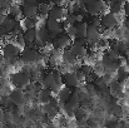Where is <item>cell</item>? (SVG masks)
I'll return each instance as SVG.
<instances>
[{"label": "cell", "mask_w": 129, "mask_h": 128, "mask_svg": "<svg viewBox=\"0 0 129 128\" xmlns=\"http://www.w3.org/2000/svg\"><path fill=\"white\" fill-rule=\"evenodd\" d=\"M108 88H109V92H110V94L112 95H114L115 97V99H118V98H122L123 97V85L122 83H119V82H117L115 79H113L109 84H108Z\"/></svg>", "instance_id": "obj_15"}, {"label": "cell", "mask_w": 129, "mask_h": 128, "mask_svg": "<svg viewBox=\"0 0 129 128\" xmlns=\"http://www.w3.org/2000/svg\"><path fill=\"white\" fill-rule=\"evenodd\" d=\"M119 25V15H114L112 13H104L100 15V27L104 30H113Z\"/></svg>", "instance_id": "obj_7"}, {"label": "cell", "mask_w": 129, "mask_h": 128, "mask_svg": "<svg viewBox=\"0 0 129 128\" xmlns=\"http://www.w3.org/2000/svg\"><path fill=\"white\" fill-rule=\"evenodd\" d=\"M123 6H124V3L123 1H113L110 4V8H109V13L114 14V15H119L122 11H123Z\"/></svg>", "instance_id": "obj_25"}, {"label": "cell", "mask_w": 129, "mask_h": 128, "mask_svg": "<svg viewBox=\"0 0 129 128\" xmlns=\"http://www.w3.org/2000/svg\"><path fill=\"white\" fill-rule=\"evenodd\" d=\"M8 14L10 18H13L14 20L16 21H20V19L23 18V13H21V4H18V3H14V4H10L9 9H8Z\"/></svg>", "instance_id": "obj_14"}, {"label": "cell", "mask_w": 129, "mask_h": 128, "mask_svg": "<svg viewBox=\"0 0 129 128\" xmlns=\"http://www.w3.org/2000/svg\"><path fill=\"white\" fill-rule=\"evenodd\" d=\"M72 42L73 40L64 33V34H60V35L55 37L50 42V44H51V48L55 49V50H67V49H69Z\"/></svg>", "instance_id": "obj_9"}, {"label": "cell", "mask_w": 129, "mask_h": 128, "mask_svg": "<svg viewBox=\"0 0 129 128\" xmlns=\"http://www.w3.org/2000/svg\"><path fill=\"white\" fill-rule=\"evenodd\" d=\"M75 58H85L88 55V48H86V43H85V39H74L69 49H68Z\"/></svg>", "instance_id": "obj_5"}, {"label": "cell", "mask_w": 129, "mask_h": 128, "mask_svg": "<svg viewBox=\"0 0 129 128\" xmlns=\"http://www.w3.org/2000/svg\"><path fill=\"white\" fill-rule=\"evenodd\" d=\"M6 16V10L5 9H0V20H3Z\"/></svg>", "instance_id": "obj_37"}, {"label": "cell", "mask_w": 129, "mask_h": 128, "mask_svg": "<svg viewBox=\"0 0 129 128\" xmlns=\"http://www.w3.org/2000/svg\"><path fill=\"white\" fill-rule=\"evenodd\" d=\"M11 106H13V103H11V100H10V98H9L8 94H4V95L0 97V107L3 109H8Z\"/></svg>", "instance_id": "obj_28"}, {"label": "cell", "mask_w": 129, "mask_h": 128, "mask_svg": "<svg viewBox=\"0 0 129 128\" xmlns=\"http://www.w3.org/2000/svg\"><path fill=\"white\" fill-rule=\"evenodd\" d=\"M120 127H122V121L115 119V118L107 124V128H120Z\"/></svg>", "instance_id": "obj_32"}, {"label": "cell", "mask_w": 129, "mask_h": 128, "mask_svg": "<svg viewBox=\"0 0 129 128\" xmlns=\"http://www.w3.org/2000/svg\"><path fill=\"white\" fill-rule=\"evenodd\" d=\"M38 4L35 0H26L21 3V13L23 18L26 19H34L38 18Z\"/></svg>", "instance_id": "obj_8"}, {"label": "cell", "mask_w": 129, "mask_h": 128, "mask_svg": "<svg viewBox=\"0 0 129 128\" xmlns=\"http://www.w3.org/2000/svg\"><path fill=\"white\" fill-rule=\"evenodd\" d=\"M128 87H129V81H128Z\"/></svg>", "instance_id": "obj_42"}, {"label": "cell", "mask_w": 129, "mask_h": 128, "mask_svg": "<svg viewBox=\"0 0 129 128\" xmlns=\"http://www.w3.org/2000/svg\"><path fill=\"white\" fill-rule=\"evenodd\" d=\"M65 34H67L72 40L77 39V25H68V27L65 28Z\"/></svg>", "instance_id": "obj_29"}, {"label": "cell", "mask_w": 129, "mask_h": 128, "mask_svg": "<svg viewBox=\"0 0 129 128\" xmlns=\"http://www.w3.org/2000/svg\"><path fill=\"white\" fill-rule=\"evenodd\" d=\"M112 114L115 119H120L123 116H124V111H123V106H120L119 103L117 106H114L112 108Z\"/></svg>", "instance_id": "obj_26"}, {"label": "cell", "mask_w": 129, "mask_h": 128, "mask_svg": "<svg viewBox=\"0 0 129 128\" xmlns=\"http://www.w3.org/2000/svg\"><path fill=\"white\" fill-rule=\"evenodd\" d=\"M115 74H117L115 81L119 82V83H123V82H125L127 79H129V72L124 67H119L118 70L115 72Z\"/></svg>", "instance_id": "obj_24"}, {"label": "cell", "mask_w": 129, "mask_h": 128, "mask_svg": "<svg viewBox=\"0 0 129 128\" xmlns=\"http://www.w3.org/2000/svg\"><path fill=\"white\" fill-rule=\"evenodd\" d=\"M39 83H40V85H42L43 88H45V89H51V87L54 85V78H53L51 72L43 74L42 78H40V81H39Z\"/></svg>", "instance_id": "obj_19"}, {"label": "cell", "mask_w": 129, "mask_h": 128, "mask_svg": "<svg viewBox=\"0 0 129 128\" xmlns=\"http://www.w3.org/2000/svg\"><path fill=\"white\" fill-rule=\"evenodd\" d=\"M4 65H5V59H4V57L1 55V53H0V68L4 67Z\"/></svg>", "instance_id": "obj_39"}, {"label": "cell", "mask_w": 129, "mask_h": 128, "mask_svg": "<svg viewBox=\"0 0 129 128\" xmlns=\"http://www.w3.org/2000/svg\"><path fill=\"white\" fill-rule=\"evenodd\" d=\"M45 28H46V30H48V33H49V39H50V42L55 38V37H58V35H60V34H64V28H63V23H60V21H58V20H54V19H50V18H48L46 20H45Z\"/></svg>", "instance_id": "obj_6"}, {"label": "cell", "mask_w": 129, "mask_h": 128, "mask_svg": "<svg viewBox=\"0 0 129 128\" xmlns=\"http://www.w3.org/2000/svg\"><path fill=\"white\" fill-rule=\"evenodd\" d=\"M8 35H9V33L6 32V29H5L4 27H1V25H0V40H1V39H4V38H6Z\"/></svg>", "instance_id": "obj_35"}, {"label": "cell", "mask_w": 129, "mask_h": 128, "mask_svg": "<svg viewBox=\"0 0 129 128\" xmlns=\"http://www.w3.org/2000/svg\"><path fill=\"white\" fill-rule=\"evenodd\" d=\"M123 13L124 15L129 18V3H124V6H123Z\"/></svg>", "instance_id": "obj_36"}, {"label": "cell", "mask_w": 129, "mask_h": 128, "mask_svg": "<svg viewBox=\"0 0 129 128\" xmlns=\"http://www.w3.org/2000/svg\"><path fill=\"white\" fill-rule=\"evenodd\" d=\"M83 6L85 9L86 14L90 16H99L100 14H104V10L107 8V4L98 1V0H86L83 1Z\"/></svg>", "instance_id": "obj_2"}, {"label": "cell", "mask_w": 129, "mask_h": 128, "mask_svg": "<svg viewBox=\"0 0 129 128\" xmlns=\"http://www.w3.org/2000/svg\"><path fill=\"white\" fill-rule=\"evenodd\" d=\"M43 59V55L39 53V50L35 46H29V48H24L21 50L20 54V62L30 65V64H38L40 63Z\"/></svg>", "instance_id": "obj_1"}, {"label": "cell", "mask_w": 129, "mask_h": 128, "mask_svg": "<svg viewBox=\"0 0 129 128\" xmlns=\"http://www.w3.org/2000/svg\"><path fill=\"white\" fill-rule=\"evenodd\" d=\"M124 25H125V28H127V29L129 30V18H128V19H125V20H124Z\"/></svg>", "instance_id": "obj_40"}, {"label": "cell", "mask_w": 129, "mask_h": 128, "mask_svg": "<svg viewBox=\"0 0 129 128\" xmlns=\"http://www.w3.org/2000/svg\"><path fill=\"white\" fill-rule=\"evenodd\" d=\"M0 49H1V40H0Z\"/></svg>", "instance_id": "obj_41"}, {"label": "cell", "mask_w": 129, "mask_h": 128, "mask_svg": "<svg viewBox=\"0 0 129 128\" xmlns=\"http://www.w3.org/2000/svg\"><path fill=\"white\" fill-rule=\"evenodd\" d=\"M75 74H77V78H78V81H79V83H80V84L85 82V75H84L79 69H77V70H75Z\"/></svg>", "instance_id": "obj_34"}, {"label": "cell", "mask_w": 129, "mask_h": 128, "mask_svg": "<svg viewBox=\"0 0 129 128\" xmlns=\"http://www.w3.org/2000/svg\"><path fill=\"white\" fill-rule=\"evenodd\" d=\"M53 99V93H51V90L50 89H40L39 92H38V94H37V100L40 103V104H48V103H50V100Z\"/></svg>", "instance_id": "obj_16"}, {"label": "cell", "mask_w": 129, "mask_h": 128, "mask_svg": "<svg viewBox=\"0 0 129 128\" xmlns=\"http://www.w3.org/2000/svg\"><path fill=\"white\" fill-rule=\"evenodd\" d=\"M74 117L77 118V121L79 122V121H84L86 117V111L85 108H83V107H78L75 111H74Z\"/></svg>", "instance_id": "obj_27"}, {"label": "cell", "mask_w": 129, "mask_h": 128, "mask_svg": "<svg viewBox=\"0 0 129 128\" xmlns=\"http://www.w3.org/2000/svg\"><path fill=\"white\" fill-rule=\"evenodd\" d=\"M64 24L65 25H75L77 21H75V15L74 14H67L65 19H64Z\"/></svg>", "instance_id": "obj_30"}, {"label": "cell", "mask_w": 129, "mask_h": 128, "mask_svg": "<svg viewBox=\"0 0 129 128\" xmlns=\"http://www.w3.org/2000/svg\"><path fill=\"white\" fill-rule=\"evenodd\" d=\"M61 60H63V63L67 64V65H73V64L77 63V58H75L68 49H67V50H63V53H61Z\"/></svg>", "instance_id": "obj_22"}, {"label": "cell", "mask_w": 129, "mask_h": 128, "mask_svg": "<svg viewBox=\"0 0 129 128\" xmlns=\"http://www.w3.org/2000/svg\"><path fill=\"white\" fill-rule=\"evenodd\" d=\"M63 85L69 88V89H73V88H78L80 83L77 78V74L75 72H65L63 74Z\"/></svg>", "instance_id": "obj_12"}, {"label": "cell", "mask_w": 129, "mask_h": 128, "mask_svg": "<svg viewBox=\"0 0 129 128\" xmlns=\"http://www.w3.org/2000/svg\"><path fill=\"white\" fill-rule=\"evenodd\" d=\"M9 98L11 100V103L14 106H23L26 100V95H25V92L23 89H19V88H14L11 89L10 94H9Z\"/></svg>", "instance_id": "obj_11"}, {"label": "cell", "mask_w": 129, "mask_h": 128, "mask_svg": "<svg viewBox=\"0 0 129 128\" xmlns=\"http://www.w3.org/2000/svg\"><path fill=\"white\" fill-rule=\"evenodd\" d=\"M54 5H55V3H50V1L39 3V4H38V15H40L43 19H48L49 11H50V9H51Z\"/></svg>", "instance_id": "obj_17"}, {"label": "cell", "mask_w": 129, "mask_h": 128, "mask_svg": "<svg viewBox=\"0 0 129 128\" xmlns=\"http://www.w3.org/2000/svg\"><path fill=\"white\" fill-rule=\"evenodd\" d=\"M102 38V30L88 25V30H86V35H85V43L86 45L89 46H96V44L99 42V39Z\"/></svg>", "instance_id": "obj_10"}, {"label": "cell", "mask_w": 129, "mask_h": 128, "mask_svg": "<svg viewBox=\"0 0 129 128\" xmlns=\"http://www.w3.org/2000/svg\"><path fill=\"white\" fill-rule=\"evenodd\" d=\"M72 93H73V89H69V88H67V87L63 85V87L60 88V90L56 93V98H58L59 103L61 104V103L68 102L69 98H70V95H72Z\"/></svg>", "instance_id": "obj_18"}, {"label": "cell", "mask_w": 129, "mask_h": 128, "mask_svg": "<svg viewBox=\"0 0 129 128\" xmlns=\"http://www.w3.org/2000/svg\"><path fill=\"white\" fill-rule=\"evenodd\" d=\"M30 83H31L30 77L23 72H14L10 74V84L14 85V88H19L24 90Z\"/></svg>", "instance_id": "obj_4"}, {"label": "cell", "mask_w": 129, "mask_h": 128, "mask_svg": "<svg viewBox=\"0 0 129 128\" xmlns=\"http://www.w3.org/2000/svg\"><path fill=\"white\" fill-rule=\"evenodd\" d=\"M79 70L84 74V75H89V74H91L93 73V68L89 65V64H83L82 67H79Z\"/></svg>", "instance_id": "obj_31"}, {"label": "cell", "mask_w": 129, "mask_h": 128, "mask_svg": "<svg viewBox=\"0 0 129 128\" xmlns=\"http://www.w3.org/2000/svg\"><path fill=\"white\" fill-rule=\"evenodd\" d=\"M75 25H77V38L78 39H85L89 24L86 21H83V23H79V24H75Z\"/></svg>", "instance_id": "obj_23"}, {"label": "cell", "mask_w": 129, "mask_h": 128, "mask_svg": "<svg viewBox=\"0 0 129 128\" xmlns=\"http://www.w3.org/2000/svg\"><path fill=\"white\" fill-rule=\"evenodd\" d=\"M25 44H34V42L37 40V28L35 29H28L23 33Z\"/></svg>", "instance_id": "obj_21"}, {"label": "cell", "mask_w": 129, "mask_h": 128, "mask_svg": "<svg viewBox=\"0 0 129 128\" xmlns=\"http://www.w3.org/2000/svg\"><path fill=\"white\" fill-rule=\"evenodd\" d=\"M108 45H109V42H108L107 39L100 38L99 42H98V44H96V48H102V49H104V48H107Z\"/></svg>", "instance_id": "obj_33"}, {"label": "cell", "mask_w": 129, "mask_h": 128, "mask_svg": "<svg viewBox=\"0 0 129 128\" xmlns=\"http://www.w3.org/2000/svg\"><path fill=\"white\" fill-rule=\"evenodd\" d=\"M67 14H68V10H67L65 8L59 6V5H54V6L50 9V11H49V16H48V18L60 21V20H64V19H65Z\"/></svg>", "instance_id": "obj_13"}, {"label": "cell", "mask_w": 129, "mask_h": 128, "mask_svg": "<svg viewBox=\"0 0 129 128\" xmlns=\"http://www.w3.org/2000/svg\"><path fill=\"white\" fill-rule=\"evenodd\" d=\"M4 77H5V68L1 67V68H0V79H3Z\"/></svg>", "instance_id": "obj_38"}, {"label": "cell", "mask_w": 129, "mask_h": 128, "mask_svg": "<svg viewBox=\"0 0 129 128\" xmlns=\"http://www.w3.org/2000/svg\"><path fill=\"white\" fill-rule=\"evenodd\" d=\"M37 25H38V18H34V19L23 18V20H20V27H21L23 32H25L28 29H35Z\"/></svg>", "instance_id": "obj_20"}, {"label": "cell", "mask_w": 129, "mask_h": 128, "mask_svg": "<svg viewBox=\"0 0 129 128\" xmlns=\"http://www.w3.org/2000/svg\"><path fill=\"white\" fill-rule=\"evenodd\" d=\"M0 50H1V55L4 57V59L6 62H9L11 59H15V58L20 57L23 49L19 45H16L14 42H8L6 44H4L1 46Z\"/></svg>", "instance_id": "obj_3"}]
</instances>
